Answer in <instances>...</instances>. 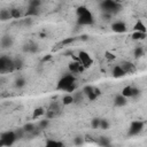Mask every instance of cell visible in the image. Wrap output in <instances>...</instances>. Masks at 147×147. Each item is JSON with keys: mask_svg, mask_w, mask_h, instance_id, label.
I'll use <instances>...</instances> for the list:
<instances>
[{"mask_svg": "<svg viewBox=\"0 0 147 147\" xmlns=\"http://www.w3.org/2000/svg\"><path fill=\"white\" fill-rule=\"evenodd\" d=\"M25 79H24V77H18V78H16V80H15V86L17 87V88H22L23 86H25Z\"/></svg>", "mask_w": 147, "mask_h": 147, "instance_id": "obj_23", "label": "cell"}, {"mask_svg": "<svg viewBox=\"0 0 147 147\" xmlns=\"http://www.w3.org/2000/svg\"><path fill=\"white\" fill-rule=\"evenodd\" d=\"M76 40V38L75 37H70V38H67V39H64L63 41H62V44L63 45H68V44H71V42H74Z\"/></svg>", "mask_w": 147, "mask_h": 147, "instance_id": "obj_34", "label": "cell"}, {"mask_svg": "<svg viewBox=\"0 0 147 147\" xmlns=\"http://www.w3.org/2000/svg\"><path fill=\"white\" fill-rule=\"evenodd\" d=\"M122 94L124 96H126L127 99H132V98H137L139 95V90L134 86H125L123 90H122Z\"/></svg>", "mask_w": 147, "mask_h": 147, "instance_id": "obj_8", "label": "cell"}, {"mask_svg": "<svg viewBox=\"0 0 147 147\" xmlns=\"http://www.w3.org/2000/svg\"><path fill=\"white\" fill-rule=\"evenodd\" d=\"M146 37V33L145 32H139V31H134L132 33V39L133 40H141Z\"/></svg>", "mask_w": 147, "mask_h": 147, "instance_id": "obj_21", "label": "cell"}, {"mask_svg": "<svg viewBox=\"0 0 147 147\" xmlns=\"http://www.w3.org/2000/svg\"><path fill=\"white\" fill-rule=\"evenodd\" d=\"M40 3H41V1H40V0H30L29 6H32V7H39V6H40Z\"/></svg>", "mask_w": 147, "mask_h": 147, "instance_id": "obj_33", "label": "cell"}, {"mask_svg": "<svg viewBox=\"0 0 147 147\" xmlns=\"http://www.w3.org/2000/svg\"><path fill=\"white\" fill-rule=\"evenodd\" d=\"M10 18H13L10 9L3 8V9L0 10V20H1V21H8V20H10Z\"/></svg>", "mask_w": 147, "mask_h": 147, "instance_id": "obj_17", "label": "cell"}, {"mask_svg": "<svg viewBox=\"0 0 147 147\" xmlns=\"http://www.w3.org/2000/svg\"><path fill=\"white\" fill-rule=\"evenodd\" d=\"M100 119L101 118H93L91 122V125L93 129H100Z\"/></svg>", "mask_w": 147, "mask_h": 147, "instance_id": "obj_29", "label": "cell"}, {"mask_svg": "<svg viewBox=\"0 0 147 147\" xmlns=\"http://www.w3.org/2000/svg\"><path fill=\"white\" fill-rule=\"evenodd\" d=\"M14 65H15V69H21L22 65H23V61H22V59H20V57L14 59Z\"/></svg>", "mask_w": 147, "mask_h": 147, "instance_id": "obj_28", "label": "cell"}, {"mask_svg": "<svg viewBox=\"0 0 147 147\" xmlns=\"http://www.w3.org/2000/svg\"><path fill=\"white\" fill-rule=\"evenodd\" d=\"M13 42H14V40H13V38L10 37V36H3L2 38H1V47L2 48H9V47H11L13 46Z\"/></svg>", "mask_w": 147, "mask_h": 147, "instance_id": "obj_15", "label": "cell"}, {"mask_svg": "<svg viewBox=\"0 0 147 147\" xmlns=\"http://www.w3.org/2000/svg\"><path fill=\"white\" fill-rule=\"evenodd\" d=\"M119 65L124 69V71L126 72V74H131V72H133L134 71V65L131 63V62H129V61H123V62H121L119 63Z\"/></svg>", "mask_w": 147, "mask_h": 147, "instance_id": "obj_16", "label": "cell"}, {"mask_svg": "<svg viewBox=\"0 0 147 147\" xmlns=\"http://www.w3.org/2000/svg\"><path fill=\"white\" fill-rule=\"evenodd\" d=\"M100 129L101 130H108L109 129V122L105 118H101L100 119Z\"/></svg>", "mask_w": 147, "mask_h": 147, "instance_id": "obj_27", "label": "cell"}, {"mask_svg": "<svg viewBox=\"0 0 147 147\" xmlns=\"http://www.w3.org/2000/svg\"><path fill=\"white\" fill-rule=\"evenodd\" d=\"M46 145L47 146H62L63 144L60 142V141H56V140H47L46 141Z\"/></svg>", "mask_w": 147, "mask_h": 147, "instance_id": "obj_31", "label": "cell"}, {"mask_svg": "<svg viewBox=\"0 0 147 147\" xmlns=\"http://www.w3.org/2000/svg\"><path fill=\"white\" fill-rule=\"evenodd\" d=\"M78 60H79V62H80L85 68H88V67L92 64V62H93L92 57H91L86 52H79V54H78Z\"/></svg>", "mask_w": 147, "mask_h": 147, "instance_id": "obj_9", "label": "cell"}, {"mask_svg": "<svg viewBox=\"0 0 147 147\" xmlns=\"http://www.w3.org/2000/svg\"><path fill=\"white\" fill-rule=\"evenodd\" d=\"M142 130H144V122H141V121H133L130 124L127 133H129V136L133 137V136H138Z\"/></svg>", "mask_w": 147, "mask_h": 147, "instance_id": "obj_7", "label": "cell"}, {"mask_svg": "<svg viewBox=\"0 0 147 147\" xmlns=\"http://www.w3.org/2000/svg\"><path fill=\"white\" fill-rule=\"evenodd\" d=\"M10 11H11L13 18H21L22 17V13L20 11L18 8H10Z\"/></svg>", "mask_w": 147, "mask_h": 147, "instance_id": "obj_26", "label": "cell"}, {"mask_svg": "<svg viewBox=\"0 0 147 147\" xmlns=\"http://www.w3.org/2000/svg\"><path fill=\"white\" fill-rule=\"evenodd\" d=\"M16 140H17V137L15 131H6L1 133L0 146H11Z\"/></svg>", "mask_w": 147, "mask_h": 147, "instance_id": "obj_5", "label": "cell"}, {"mask_svg": "<svg viewBox=\"0 0 147 147\" xmlns=\"http://www.w3.org/2000/svg\"><path fill=\"white\" fill-rule=\"evenodd\" d=\"M49 125V118H44V119H40L39 122H38V126L41 129V130H44V129H46L47 126Z\"/></svg>", "mask_w": 147, "mask_h": 147, "instance_id": "obj_24", "label": "cell"}, {"mask_svg": "<svg viewBox=\"0 0 147 147\" xmlns=\"http://www.w3.org/2000/svg\"><path fill=\"white\" fill-rule=\"evenodd\" d=\"M84 69H85V67L79 62L78 59H77V61L71 62V63L69 64V71H70L71 74H74V75H77V74L82 72Z\"/></svg>", "mask_w": 147, "mask_h": 147, "instance_id": "obj_10", "label": "cell"}, {"mask_svg": "<svg viewBox=\"0 0 147 147\" xmlns=\"http://www.w3.org/2000/svg\"><path fill=\"white\" fill-rule=\"evenodd\" d=\"M45 113H46V110H44L42 108H37V109L33 110V115H32V117H33V118H39V117L44 116Z\"/></svg>", "mask_w": 147, "mask_h": 147, "instance_id": "obj_22", "label": "cell"}, {"mask_svg": "<svg viewBox=\"0 0 147 147\" xmlns=\"http://www.w3.org/2000/svg\"><path fill=\"white\" fill-rule=\"evenodd\" d=\"M15 70V65H14V59L2 55L0 57V72L5 74V72H11Z\"/></svg>", "mask_w": 147, "mask_h": 147, "instance_id": "obj_3", "label": "cell"}, {"mask_svg": "<svg viewBox=\"0 0 147 147\" xmlns=\"http://www.w3.org/2000/svg\"><path fill=\"white\" fill-rule=\"evenodd\" d=\"M83 93L85 94V96H86L90 101L95 100V99L101 94L100 90H99L98 87H95V86H92V85H86V86L83 88Z\"/></svg>", "mask_w": 147, "mask_h": 147, "instance_id": "obj_6", "label": "cell"}, {"mask_svg": "<svg viewBox=\"0 0 147 147\" xmlns=\"http://www.w3.org/2000/svg\"><path fill=\"white\" fill-rule=\"evenodd\" d=\"M111 30L114 32H116V33H123V32H125L127 30V28H126V24L124 22L116 21V22H114L111 24Z\"/></svg>", "mask_w": 147, "mask_h": 147, "instance_id": "obj_11", "label": "cell"}, {"mask_svg": "<svg viewBox=\"0 0 147 147\" xmlns=\"http://www.w3.org/2000/svg\"><path fill=\"white\" fill-rule=\"evenodd\" d=\"M101 8L103 10V13H109V14H114L116 13L121 6L116 0H102L101 1Z\"/></svg>", "mask_w": 147, "mask_h": 147, "instance_id": "obj_4", "label": "cell"}, {"mask_svg": "<svg viewBox=\"0 0 147 147\" xmlns=\"http://www.w3.org/2000/svg\"><path fill=\"white\" fill-rule=\"evenodd\" d=\"M23 51L26 53H36L38 51V45L33 41H29L23 46Z\"/></svg>", "mask_w": 147, "mask_h": 147, "instance_id": "obj_13", "label": "cell"}, {"mask_svg": "<svg viewBox=\"0 0 147 147\" xmlns=\"http://www.w3.org/2000/svg\"><path fill=\"white\" fill-rule=\"evenodd\" d=\"M36 127H37V125H34L33 123H28V124H25V125L23 126V129H24V131H25L26 133H29V134H31V136H32V133H33V131L36 130Z\"/></svg>", "mask_w": 147, "mask_h": 147, "instance_id": "obj_20", "label": "cell"}, {"mask_svg": "<svg viewBox=\"0 0 147 147\" xmlns=\"http://www.w3.org/2000/svg\"><path fill=\"white\" fill-rule=\"evenodd\" d=\"M111 74H113V76H114L115 78H121V77H123V76L126 75V72L124 71V69H123L119 64H117V65H115V67L113 68Z\"/></svg>", "mask_w": 147, "mask_h": 147, "instance_id": "obj_14", "label": "cell"}, {"mask_svg": "<svg viewBox=\"0 0 147 147\" xmlns=\"http://www.w3.org/2000/svg\"><path fill=\"white\" fill-rule=\"evenodd\" d=\"M74 144L75 145H83L84 144V138L83 137H76L74 139Z\"/></svg>", "mask_w": 147, "mask_h": 147, "instance_id": "obj_32", "label": "cell"}, {"mask_svg": "<svg viewBox=\"0 0 147 147\" xmlns=\"http://www.w3.org/2000/svg\"><path fill=\"white\" fill-rule=\"evenodd\" d=\"M134 55H136L137 57L142 56V55H144V48H142V47H140V46L136 47V49H134Z\"/></svg>", "mask_w": 147, "mask_h": 147, "instance_id": "obj_30", "label": "cell"}, {"mask_svg": "<svg viewBox=\"0 0 147 147\" xmlns=\"http://www.w3.org/2000/svg\"><path fill=\"white\" fill-rule=\"evenodd\" d=\"M133 30L134 31H139V32H147V28H146V25L141 22V21H138L136 24H134V28H133Z\"/></svg>", "mask_w": 147, "mask_h": 147, "instance_id": "obj_19", "label": "cell"}, {"mask_svg": "<svg viewBox=\"0 0 147 147\" xmlns=\"http://www.w3.org/2000/svg\"><path fill=\"white\" fill-rule=\"evenodd\" d=\"M74 102H75V100H74V95H72V93H67V94L62 98V103H63L64 106L71 105V103H74Z\"/></svg>", "mask_w": 147, "mask_h": 147, "instance_id": "obj_18", "label": "cell"}, {"mask_svg": "<svg viewBox=\"0 0 147 147\" xmlns=\"http://www.w3.org/2000/svg\"><path fill=\"white\" fill-rule=\"evenodd\" d=\"M93 15L90 11V9H87L84 6H80L77 9V23L79 25H91L93 24Z\"/></svg>", "mask_w": 147, "mask_h": 147, "instance_id": "obj_2", "label": "cell"}, {"mask_svg": "<svg viewBox=\"0 0 147 147\" xmlns=\"http://www.w3.org/2000/svg\"><path fill=\"white\" fill-rule=\"evenodd\" d=\"M98 144L101 146H108V145H110V139L108 137H100Z\"/></svg>", "mask_w": 147, "mask_h": 147, "instance_id": "obj_25", "label": "cell"}, {"mask_svg": "<svg viewBox=\"0 0 147 147\" xmlns=\"http://www.w3.org/2000/svg\"><path fill=\"white\" fill-rule=\"evenodd\" d=\"M57 90H61L63 92L67 93H74V91L76 90V77L74 74L69 72L67 75H64L57 83Z\"/></svg>", "mask_w": 147, "mask_h": 147, "instance_id": "obj_1", "label": "cell"}, {"mask_svg": "<svg viewBox=\"0 0 147 147\" xmlns=\"http://www.w3.org/2000/svg\"><path fill=\"white\" fill-rule=\"evenodd\" d=\"M127 98L126 96H124L122 93L121 94H117L116 96H115V99H114V105L115 106H117V107H123V106H125L126 103H127Z\"/></svg>", "mask_w": 147, "mask_h": 147, "instance_id": "obj_12", "label": "cell"}]
</instances>
